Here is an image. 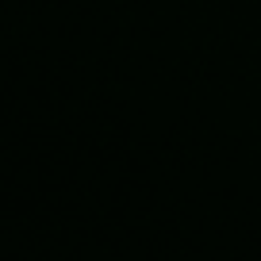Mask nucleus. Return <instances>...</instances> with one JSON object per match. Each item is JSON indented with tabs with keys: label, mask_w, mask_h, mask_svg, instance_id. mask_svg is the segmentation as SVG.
Returning <instances> with one entry per match:
<instances>
[]
</instances>
